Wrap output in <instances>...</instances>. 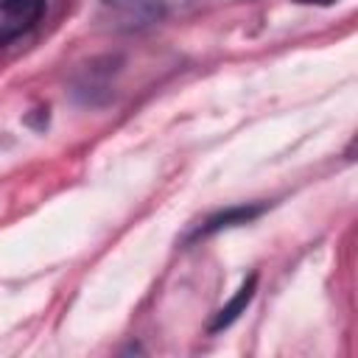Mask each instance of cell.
I'll list each match as a JSON object with an SVG mask.
<instances>
[{
	"label": "cell",
	"mask_w": 358,
	"mask_h": 358,
	"mask_svg": "<svg viewBox=\"0 0 358 358\" xmlns=\"http://www.w3.org/2000/svg\"><path fill=\"white\" fill-rule=\"evenodd\" d=\"M263 213V207L260 204H246V207H229V210H224V213H218V215H213L204 227H199V232H196V238H204V235H213V232H218V229H227V227H238V224H246V221H252V218H257Z\"/></svg>",
	"instance_id": "cell-3"
},
{
	"label": "cell",
	"mask_w": 358,
	"mask_h": 358,
	"mask_svg": "<svg viewBox=\"0 0 358 358\" xmlns=\"http://www.w3.org/2000/svg\"><path fill=\"white\" fill-rule=\"evenodd\" d=\"M296 3H305V6H333L336 0H296Z\"/></svg>",
	"instance_id": "cell-4"
},
{
	"label": "cell",
	"mask_w": 358,
	"mask_h": 358,
	"mask_svg": "<svg viewBox=\"0 0 358 358\" xmlns=\"http://www.w3.org/2000/svg\"><path fill=\"white\" fill-rule=\"evenodd\" d=\"M255 285H257V277L255 274H249L246 280H243V285L235 291V296L215 313V319H213V324H210V330L213 333H218V330H224V327H229L243 310H246V305L252 302V296H255Z\"/></svg>",
	"instance_id": "cell-2"
},
{
	"label": "cell",
	"mask_w": 358,
	"mask_h": 358,
	"mask_svg": "<svg viewBox=\"0 0 358 358\" xmlns=\"http://www.w3.org/2000/svg\"><path fill=\"white\" fill-rule=\"evenodd\" d=\"M45 11V0H0V45L28 34Z\"/></svg>",
	"instance_id": "cell-1"
}]
</instances>
